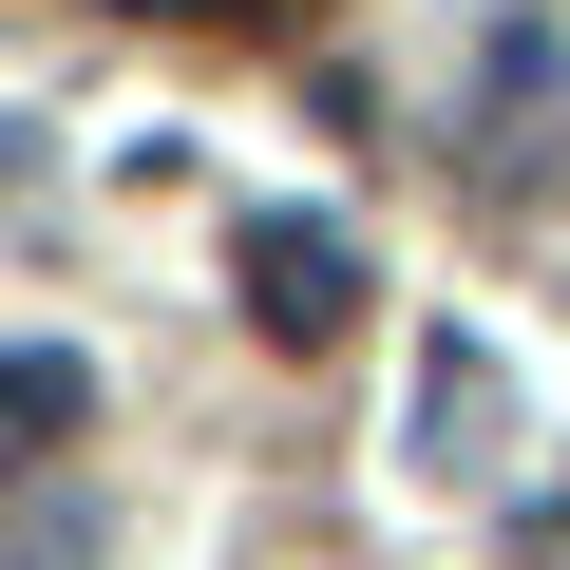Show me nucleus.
I'll return each mask as SVG.
<instances>
[{
    "label": "nucleus",
    "instance_id": "f257e3e1",
    "mask_svg": "<svg viewBox=\"0 0 570 570\" xmlns=\"http://www.w3.org/2000/svg\"><path fill=\"white\" fill-rule=\"evenodd\" d=\"M343 305H362V247L305 228V209H266V228H247V324H266V343H343Z\"/></svg>",
    "mask_w": 570,
    "mask_h": 570
},
{
    "label": "nucleus",
    "instance_id": "f03ea898",
    "mask_svg": "<svg viewBox=\"0 0 570 570\" xmlns=\"http://www.w3.org/2000/svg\"><path fill=\"white\" fill-rule=\"evenodd\" d=\"M0 438H77V362H0Z\"/></svg>",
    "mask_w": 570,
    "mask_h": 570
}]
</instances>
